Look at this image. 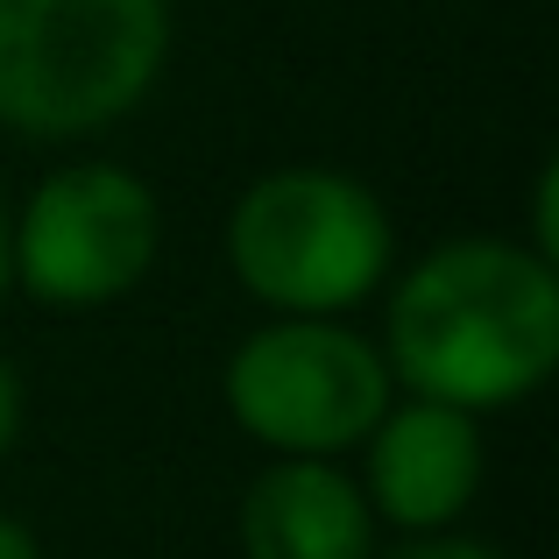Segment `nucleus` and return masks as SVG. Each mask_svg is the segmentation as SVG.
<instances>
[{"mask_svg":"<svg viewBox=\"0 0 559 559\" xmlns=\"http://www.w3.org/2000/svg\"><path fill=\"white\" fill-rule=\"evenodd\" d=\"M390 361L425 404H518L559 361V276L538 248L453 241L396 284Z\"/></svg>","mask_w":559,"mask_h":559,"instance_id":"nucleus-1","label":"nucleus"},{"mask_svg":"<svg viewBox=\"0 0 559 559\" xmlns=\"http://www.w3.org/2000/svg\"><path fill=\"white\" fill-rule=\"evenodd\" d=\"M164 50V0H0V121L93 135L156 85Z\"/></svg>","mask_w":559,"mask_h":559,"instance_id":"nucleus-2","label":"nucleus"},{"mask_svg":"<svg viewBox=\"0 0 559 559\" xmlns=\"http://www.w3.org/2000/svg\"><path fill=\"white\" fill-rule=\"evenodd\" d=\"M234 270L262 305L290 319H326L361 305L390 270V219L341 170H270L234 205Z\"/></svg>","mask_w":559,"mask_h":559,"instance_id":"nucleus-3","label":"nucleus"},{"mask_svg":"<svg viewBox=\"0 0 559 559\" xmlns=\"http://www.w3.org/2000/svg\"><path fill=\"white\" fill-rule=\"evenodd\" d=\"M227 404L248 439L290 461H326L341 447H361L382 425L390 369L361 333L326 326V319H284L234 355Z\"/></svg>","mask_w":559,"mask_h":559,"instance_id":"nucleus-4","label":"nucleus"},{"mask_svg":"<svg viewBox=\"0 0 559 559\" xmlns=\"http://www.w3.org/2000/svg\"><path fill=\"white\" fill-rule=\"evenodd\" d=\"M156 234L164 219L135 170L79 164L28 199L14 234V276L43 305H107L150 276Z\"/></svg>","mask_w":559,"mask_h":559,"instance_id":"nucleus-5","label":"nucleus"},{"mask_svg":"<svg viewBox=\"0 0 559 559\" xmlns=\"http://www.w3.org/2000/svg\"><path fill=\"white\" fill-rule=\"evenodd\" d=\"M481 489V432L467 411L447 404H411V411H382V425L369 432V496L390 524L404 532H432L453 524Z\"/></svg>","mask_w":559,"mask_h":559,"instance_id":"nucleus-6","label":"nucleus"},{"mask_svg":"<svg viewBox=\"0 0 559 559\" xmlns=\"http://www.w3.org/2000/svg\"><path fill=\"white\" fill-rule=\"evenodd\" d=\"M248 559H376V510L341 467L284 461L241 503Z\"/></svg>","mask_w":559,"mask_h":559,"instance_id":"nucleus-7","label":"nucleus"},{"mask_svg":"<svg viewBox=\"0 0 559 559\" xmlns=\"http://www.w3.org/2000/svg\"><path fill=\"white\" fill-rule=\"evenodd\" d=\"M390 559H496V552L475 538H418V546H396Z\"/></svg>","mask_w":559,"mask_h":559,"instance_id":"nucleus-8","label":"nucleus"},{"mask_svg":"<svg viewBox=\"0 0 559 559\" xmlns=\"http://www.w3.org/2000/svg\"><path fill=\"white\" fill-rule=\"evenodd\" d=\"M14 432H22V390H14V376H8V361H0V461H8V447H14Z\"/></svg>","mask_w":559,"mask_h":559,"instance_id":"nucleus-9","label":"nucleus"},{"mask_svg":"<svg viewBox=\"0 0 559 559\" xmlns=\"http://www.w3.org/2000/svg\"><path fill=\"white\" fill-rule=\"evenodd\" d=\"M0 559H43V552H36V538H28L14 518H0Z\"/></svg>","mask_w":559,"mask_h":559,"instance_id":"nucleus-10","label":"nucleus"},{"mask_svg":"<svg viewBox=\"0 0 559 559\" xmlns=\"http://www.w3.org/2000/svg\"><path fill=\"white\" fill-rule=\"evenodd\" d=\"M8 276H14V234H8V213H0V290H8Z\"/></svg>","mask_w":559,"mask_h":559,"instance_id":"nucleus-11","label":"nucleus"}]
</instances>
